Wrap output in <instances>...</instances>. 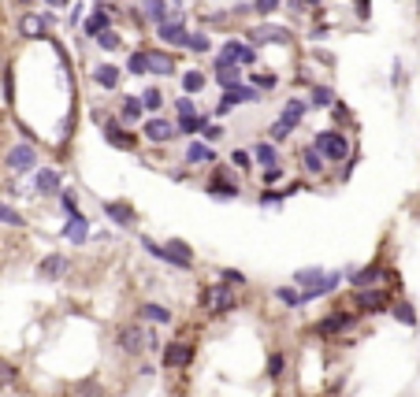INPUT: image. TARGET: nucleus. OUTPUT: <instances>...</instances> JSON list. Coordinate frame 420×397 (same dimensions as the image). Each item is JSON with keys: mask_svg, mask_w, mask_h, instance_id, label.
Wrapping results in <instances>:
<instances>
[{"mask_svg": "<svg viewBox=\"0 0 420 397\" xmlns=\"http://www.w3.org/2000/svg\"><path fill=\"white\" fill-rule=\"evenodd\" d=\"M190 360H194V345L190 341H171L164 349V367H186Z\"/></svg>", "mask_w": 420, "mask_h": 397, "instance_id": "nucleus-7", "label": "nucleus"}, {"mask_svg": "<svg viewBox=\"0 0 420 397\" xmlns=\"http://www.w3.org/2000/svg\"><path fill=\"white\" fill-rule=\"evenodd\" d=\"M301 115H305V104H301V100H290V104L283 108V119H287L290 126H298V123H301Z\"/></svg>", "mask_w": 420, "mask_h": 397, "instance_id": "nucleus-31", "label": "nucleus"}, {"mask_svg": "<svg viewBox=\"0 0 420 397\" xmlns=\"http://www.w3.org/2000/svg\"><path fill=\"white\" fill-rule=\"evenodd\" d=\"M145 137H149V141H157V145H164V141H171V137H175V126H171L168 119L153 115L149 123H145Z\"/></svg>", "mask_w": 420, "mask_h": 397, "instance_id": "nucleus-13", "label": "nucleus"}, {"mask_svg": "<svg viewBox=\"0 0 420 397\" xmlns=\"http://www.w3.org/2000/svg\"><path fill=\"white\" fill-rule=\"evenodd\" d=\"M149 71H153V75H171V71H175V60H171L168 52L149 49Z\"/></svg>", "mask_w": 420, "mask_h": 397, "instance_id": "nucleus-20", "label": "nucleus"}, {"mask_svg": "<svg viewBox=\"0 0 420 397\" xmlns=\"http://www.w3.org/2000/svg\"><path fill=\"white\" fill-rule=\"evenodd\" d=\"M0 223H8V227H26V219L19 216L15 208H8V205H0Z\"/></svg>", "mask_w": 420, "mask_h": 397, "instance_id": "nucleus-35", "label": "nucleus"}, {"mask_svg": "<svg viewBox=\"0 0 420 397\" xmlns=\"http://www.w3.org/2000/svg\"><path fill=\"white\" fill-rule=\"evenodd\" d=\"M115 345H120L126 356H142L145 349H153V330L142 327V323H123L120 334H115Z\"/></svg>", "mask_w": 420, "mask_h": 397, "instance_id": "nucleus-1", "label": "nucleus"}, {"mask_svg": "<svg viewBox=\"0 0 420 397\" xmlns=\"http://www.w3.org/2000/svg\"><path fill=\"white\" fill-rule=\"evenodd\" d=\"M63 271H67V256H60V253H49V256L38 264V275H41V279H60Z\"/></svg>", "mask_w": 420, "mask_h": 397, "instance_id": "nucleus-15", "label": "nucleus"}, {"mask_svg": "<svg viewBox=\"0 0 420 397\" xmlns=\"http://www.w3.org/2000/svg\"><path fill=\"white\" fill-rule=\"evenodd\" d=\"M379 275H383V267H379V264H372V267H364V271L350 275V286H353V290H368L372 282H379Z\"/></svg>", "mask_w": 420, "mask_h": 397, "instance_id": "nucleus-19", "label": "nucleus"}, {"mask_svg": "<svg viewBox=\"0 0 420 397\" xmlns=\"http://www.w3.org/2000/svg\"><path fill=\"white\" fill-rule=\"evenodd\" d=\"M316 149L324 152L327 163H339V160L350 156V141H346L339 131H324V134H316Z\"/></svg>", "mask_w": 420, "mask_h": 397, "instance_id": "nucleus-3", "label": "nucleus"}, {"mask_svg": "<svg viewBox=\"0 0 420 397\" xmlns=\"http://www.w3.org/2000/svg\"><path fill=\"white\" fill-rule=\"evenodd\" d=\"M250 38H253V45H290V30L287 26H268L264 23L250 34Z\"/></svg>", "mask_w": 420, "mask_h": 397, "instance_id": "nucleus-6", "label": "nucleus"}, {"mask_svg": "<svg viewBox=\"0 0 420 397\" xmlns=\"http://www.w3.org/2000/svg\"><path fill=\"white\" fill-rule=\"evenodd\" d=\"M212 160H216L212 145H190L186 149V163H212Z\"/></svg>", "mask_w": 420, "mask_h": 397, "instance_id": "nucleus-23", "label": "nucleus"}, {"mask_svg": "<svg viewBox=\"0 0 420 397\" xmlns=\"http://www.w3.org/2000/svg\"><path fill=\"white\" fill-rule=\"evenodd\" d=\"M276 297L287 304V308H298L301 304V293H294V290H287V286H283V290H276Z\"/></svg>", "mask_w": 420, "mask_h": 397, "instance_id": "nucleus-42", "label": "nucleus"}, {"mask_svg": "<svg viewBox=\"0 0 420 397\" xmlns=\"http://www.w3.org/2000/svg\"><path fill=\"white\" fill-rule=\"evenodd\" d=\"M279 8V0H257V4H253V12H261V15H272Z\"/></svg>", "mask_w": 420, "mask_h": 397, "instance_id": "nucleus-47", "label": "nucleus"}, {"mask_svg": "<svg viewBox=\"0 0 420 397\" xmlns=\"http://www.w3.org/2000/svg\"><path fill=\"white\" fill-rule=\"evenodd\" d=\"M231 163H234V168H239V171H245V168H250V163H253V156L245 152V149H234V152H231Z\"/></svg>", "mask_w": 420, "mask_h": 397, "instance_id": "nucleus-43", "label": "nucleus"}, {"mask_svg": "<svg viewBox=\"0 0 420 397\" xmlns=\"http://www.w3.org/2000/svg\"><path fill=\"white\" fill-rule=\"evenodd\" d=\"M357 304H361V312H387L390 297H387V290H357Z\"/></svg>", "mask_w": 420, "mask_h": 397, "instance_id": "nucleus-10", "label": "nucleus"}, {"mask_svg": "<svg viewBox=\"0 0 420 397\" xmlns=\"http://www.w3.org/2000/svg\"><path fill=\"white\" fill-rule=\"evenodd\" d=\"M49 4H52V8H63V4H67V0H49Z\"/></svg>", "mask_w": 420, "mask_h": 397, "instance_id": "nucleus-50", "label": "nucleus"}, {"mask_svg": "<svg viewBox=\"0 0 420 397\" xmlns=\"http://www.w3.org/2000/svg\"><path fill=\"white\" fill-rule=\"evenodd\" d=\"M108 141H112V145H123V149H131V134H123V131H115V123L112 126H108Z\"/></svg>", "mask_w": 420, "mask_h": 397, "instance_id": "nucleus-41", "label": "nucleus"}, {"mask_svg": "<svg viewBox=\"0 0 420 397\" xmlns=\"http://www.w3.org/2000/svg\"><path fill=\"white\" fill-rule=\"evenodd\" d=\"M353 323H357V319H353L350 312H335V316H327V319H320V323H316V327H313V334L327 338V334H339V330H350Z\"/></svg>", "mask_w": 420, "mask_h": 397, "instance_id": "nucleus-4", "label": "nucleus"}, {"mask_svg": "<svg viewBox=\"0 0 420 397\" xmlns=\"http://www.w3.org/2000/svg\"><path fill=\"white\" fill-rule=\"evenodd\" d=\"M93 82L100 89H120V67H112V63H100L93 71Z\"/></svg>", "mask_w": 420, "mask_h": 397, "instance_id": "nucleus-16", "label": "nucleus"}, {"mask_svg": "<svg viewBox=\"0 0 420 397\" xmlns=\"http://www.w3.org/2000/svg\"><path fill=\"white\" fill-rule=\"evenodd\" d=\"M182 89H186V93L205 89V75H201V71H186V75H182Z\"/></svg>", "mask_w": 420, "mask_h": 397, "instance_id": "nucleus-30", "label": "nucleus"}, {"mask_svg": "<svg viewBox=\"0 0 420 397\" xmlns=\"http://www.w3.org/2000/svg\"><path fill=\"white\" fill-rule=\"evenodd\" d=\"M15 378H19V367L0 360V386H15Z\"/></svg>", "mask_w": 420, "mask_h": 397, "instance_id": "nucleus-34", "label": "nucleus"}, {"mask_svg": "<svg viewBox=\"0 0 420 397\" xmlns=\"http://www.w3.org/2000/svg\"><path fill=\"white\" fill-rule=\"evenodd\" d=\"M38 190L41 193H56L60 190V171H41L38 174Z\"/></svg>", "mask_w": 420, "mask_h": 397, "instance_id": "nucleus-28", "label": "nucleus"}, {"mask_svg": "<svg viewBox=\"0 0 420 397\" xmlns=\"http://www.w3.org/2000/svg\"><path fill=\"white\" fill-rule=\"evenodd\" d=\"M19 34H23V38H45V19H41V15H34V12H26L19 19Z\"/></svg>", "mask_w": 420, "mask_h": 397, "instance_id": "nucleus-18", "label": "nucleus"}, {"mask_svg": "<svg viewBox=\"0 0 420 397\" xmlns=\"http://www.w3.org/2000/svg\"><path fill=\"white\" fill-rule=\"evenodd\" d=\"M331 100H335L331 89H324V86H316V89H313V104H320V108H324V104H331Z\"/></svg>", "mask_w": 420, "mask_h": 397, "instance_id": "nucleus-44", "label": "nucleus"}, {"mask_svg": "<svg viewBox=\"0 0 420 397\" xmlns=\"http://www.w3.org/2000/svg\"><path fill=\"white\" fill-rule=\"evenodd\" d=\"M104 30H108V8L100 4V12H93L86 19V34H93V38H97V34H104Z\"/></svg>", "mask_w": 420, "mask_h": 397, "instance_id": "nucleus-24", "label": "nucleus"}, {"mask_svg": "<svg viewBox=\"0 0 420 397\" xmlns=\"http://www.w3.org/2000/svg\"><path fill=\"white\" fill-rule=\"evenodd\" d=\"M157 30H160V38H164V41H168V45H179V49L190 41L186 26H182V15H171V19H164V23L157 26Z\"/></svg>", "mask_w": 420, "mask_h": 397, "instance_id": "nucleus-5", "label": "nucleus"}, {"mask_svg": "<svg viewBox=\"0 0 420 397\" xmlns=\"http://www.w3.org/2000/svg\"><path fill=\"white\" fill-rule=\"evenodd\" d=\"M145 15H149V23H164L168 19V0H145Z\"/></svg>", "mask_w": 420, "mask_h": 397, "instance_id": "nucleus-25", "label": "nucleus"}, {"mask_svg": "<svg viewBox=\"0 0 420 397\" xmlns=\"http://www.w3.org/2000/svg\"><path fill=\"white\" fill-rule=\"evenodd\" d=\"M290 131H294V126H290L287 119L279 115V119H276V126H272V141H283V137H290Z\"/></svg>", "mask_w": 420, "mask_h": 397, "instance_id": "nucleus-40", "label": "nucleus"}, {"mask_svg": "<svg viewBox=\"0 0 420 397\" xmlns=\"http://www.w3.org/2000/svg\"><path fill=\"white\" fill-rule=\"evenodd\" d=\"M186 49H194V52H208V38H201V34H190Z\"/></svg>", "mask_w": 420, "mask_h": 397, "instance_id": "nucleus-46", "label": "nucleus"}, {"mask_svg": "<svg viewBox=\"0 0 420 397\" xmlns=\"http://www.w3.org/2000/svg\"><path fill=\"white\" fill-rule=\"evenodd\" d=\"M253 100H261V89L257 86H231L223 93V108H234V104H253Z\"/></svg>", "mask_w": 420, "mask_h": 397, "instance_id": "nucleus-11", "label": "nucleus"}, {"mask_svg": "<svg viewBox=\"0 0 420 397\" xmlns=\"http://www.w3.org/2000/svg\"><path fill=\"white\" fill-rule=\"evenodd\" d=\"M201 126H205V119H197L194 112H190V115H179V131H182V134H194V131H201Z\"/></svg>", "mask_w": 420, "mask_h": 397, "instance_id": "nucleus-36", "label": "nucleus"}, {"mask_svg": "<svg viewBox=\"0 0 420 397\" xmlns=\"http://www.w3.org/2000/svg\"><path fill=\"white\" fill-rule=\"evenodd\" d=\"M223 275V282L227 286H245V275L242 271H234V267H227V271H220Z\"/></svg>", "mask_w": 420, "mask_h": 397, "instance_id": "nucleus-45", "label": "nucleus"}, {"mask_svg": "<svg viewBox=\"0 0 420 397\" xmlns=\"http://www.w3.org/2000/svg\"><path fill=\"white\" fill-rule=\"evenodd\" d=\"M283 367H287V356H283V353H272V356H268V378H279Z\"/></svg>", "mask_w": 420, "mask_h": 397, "instance_id": "nucleus-39", "label": "nucleus"}, {"mask_svg": "<svg viewBox=\"0 0 420 397\" xmlns=\"http://www.w3.org/2000/svg\"><path fill=\"white\" fill-rule=\"evenodd\" d=\"M253 82H257V89H276V75H257Z\"/></svg>", "mask_w": 420, "mask_h": 397, "instance_id": "nucleus-49", "label": "nucleus"}, {"mask_svg": "<svg viewBox=\"0 0 420 397\" xmlns=\"http://www.w3.org/2000/svg\"><path fill=\"white\" fill-rule=\"evenodd\" d=\"M97 45H100V49H108V52H112V49H120V34H115L112 26H108L104 34H97Z\"/></svg>", "mask_w": 420, "mask_h": 397, "instance_id": "nucleus-37", "label": "nucleus"}, {"mask_svg": "<svg viewBox=\"0 0 420 397\" xmlns=\"http://www.w3.org/2000/svg\"><path fill=\"white\" fill-rule=\"evenodd\" d=\"M142 319H153V323H168L171 312L160 308V304H142Z\"/></svg>", "mask_w": 420, "mask_h": 397, "instance_id": "nucleus-29", "label": "nucleus"}, {"mask_svg": "<svg viewBox=\"0 0 420 397\" xmlns=\"http://www.w3.org/2000/svg\"><path fill=\"white\" fill-rule=\"evenodd\" d=\"M164 260H168V264H179V267H194V249L175 238V242L164 245Z\"/></svg>", "mask_w": 420, "mask_h": 397, "instance_id": "nucleus-9", "label": "nucleus"}, {"mask_svg": "<svg viewBox=\"0 0 420 397\" xmlns=\"http://www.w3.org/2000/svg\"><path fill=\"white\" fill-rule=\"evenodd\" d=\"M201 308L205 312H231L234 308V286L227 282H212L201 290Z\"/></svg>", "mask_w": 420, "mask_h": 397, "instance_id": "nucleus-2", "label": "nucleus"}, {"mask_svg": "<svg viewBox=\"0 0 420 397\" xmlns=\"http://www.w3.org/2000/svg\"><path fill=\"white\" fill-rule=\"evenodd\" d=\"M239 78H242V71H239V63H234V60H227V56L216 60V82H220L223 89L239 86Z\"/></svg>", "mask_w": 420, "mask_h": 397, "instance_id": "nucleus-12", "label": "nucleus"}, {"mask_svg": "<svg viewBox=\"0 0 420 397\" xmlns=\"http://www.w3.org/2000/svg\"><path fill=\"white\" fill-rule=\"evenodd\" d=\"M417 12H420V0H417Z\"/></svg>", "mask_w": 420, "mask_h": 397, "instance_id": "nucleus-52", "label": "nucleus"}, {"mask_svg": "<svg viewBox=\"0 0 420 397\" xmlns=\"http://www.w3.org/2000/svg\"><path fill=\"white\" fill-rule=\"evenodd\" d=\"M223 56L234 60V63H253V60H257V56H253V49H245V45H239V41H227L223 45Z\"/></svg>", "mask_w": 420, "mask_h": 397, "instance_id": "nucleus-21", "label": "nucleus"}, {"mask_svg": "<svg viewBox=\"0 0 420 397\" xmlns=\"http://www.w3.org/2000/svg\"><path fill=\"white\" fill-rule=\"evenodd\" d=\"M142 100H134V97H126L123 100V119H126V123H134V119H142Z\"/></svg>", "mask_w": 420, "mask_h": 397, "instance_id": "nucleus-33", "label": "nucleus"}, {"mask_svg": "<svg viewBox=\"0 0 420 397\" xmlns=\"http://www.w3.org/2000/svg\"><path fill=\"white\" fill-rule=\"evenodd\" d=\"M253 156H257V160L264 163V168H279V152H276V145H268V141H261V145H257V152H253Z\"/></svg>", "mask_w": 420, "mask_h": 397, "instance_id": "nucleus-26", "label": "nucleus"}, {"mask_svg": "<svg viewBox=\"0 0 420 397\" xmlns=\"http://www.w3.org/2000/svg\"><path fill=\"white\" fill-rule=\"evenodd\" d=\"M104 212L112 216V223H120V227H134L138 223V216H134V208L131 205H123V201H108Z\"/></svg>", "mask_w": 420, "mask_h": 397, "instance_id": "nucleus-14", "label": "nucleus"}, {"mask_svg": "<svg viewBox=\"0 0 420 397\" xmlns=\"http://www.w3.org/2000/svg\"><path fill=\"white\" fill-rule=\"evenodd\" d=\"M395 308V319L398 323H406V327H417V312H413V304L409 301H398V304H390Z\"/></svg>", "mask_w": 420, "mask_h": 397, "instance_id": "nucleus-27", "label": "nucleus"}, {"mask_svg": "<svg viewBox=\"0 0 420 397\" xmlns=\"http://www.w3.org/2000/svg\"><path fill=\"white\" fill-rule=\"evenodd\" d=\"M324 279H327V275L320 271V267H305V271H298V275H294V282H298V286H305V290H313V286H320Z\"/></svg>", "mask_w": 420, "mask_h": 397, "instance_id": "nucleus-22", "label": "nucleus"}, {"mask_svg": "<svg viewBox=\"0 0 420 397\" xmlns=\"http://www.w3.org/2000/svg\"><path fill=\"white\" fill-rule=\"evenodd\" d=\"M201 134H205V141H216V137L223 134V126H212V123H205V126H201Z\"/></svg>", "mask_w": 420, "mask_h": 397, "instance_id": "nucleus-48", "label": "nucleus"}, {"mask_svg": "<svg viewBox=\"0 0 420 397\" xmlns=\"http://www.w3.org/2000/svg\"><path fill=\"white\" fill-rule=\"evenodd\" d=\"M8 168L12 171H30L34 163H38V152H34V145H15L12 152H8Z\"/></svg>", "mask_w": 420, "mask_h": 397, "instance_id": "nucleus-8", "label": "nucleus"}, {"mask_svg": "<svg viewBox=\"0 0 420 397\" xmlns=\"http://www.w3.org/2000/svg\"><path fill=\"white\" fill-rule=\"evenodd\" d=\"M19 4H23V8H30V4H34V0H19Z\"/></svg>", "mask_w": 420, "mask_h": 397, "instance_id": "nucleus-51", "label": "nucleus"}, {"mask_svg": "<svg viewBox=\"0 0 420 397\" xmlns=\"http://www.w3.org/2000/svg\"><path fill=\"white\" fill-rule=\"evenodd\" d=\"M149 71V52H134L131 56V75H145Z\"/></svg>", "mask_w": 420, "mask_h": 397, "instance_id": "nucleus-38", "label": "nucleus"}, {"mask_svg": "<svg viewBox=\"0 0 420 397\" xmlns=\"http://www.w3.org/2000/svg\"><path fill=\"white\" fill-rule=\"evenodd\" d=\"M301 168H305L309 174H320L327 168V160H324V152L316 149V145H309V149H301Z\"/></svg>", "mask_w": 420, "mask_h": 397, "instance_id": "nucleus-17", "label": "nucleus"}, {"mask_svg": "<svg viewBox=\"0 0 420 397\" xmlns=\"http://www.w3.org/2000/svg\"><path fill=\"white\" fill-rule=\"evenodd\" d=\"M142 104L149 108V112H157V108L164 104V93H160L157 86H149V89H145V93H142Z\"/></svg>", "mask_w": 420, "mask_h": 397, "instance_id": "nucleus-32", "label": "nucleus"}]
</instances>
